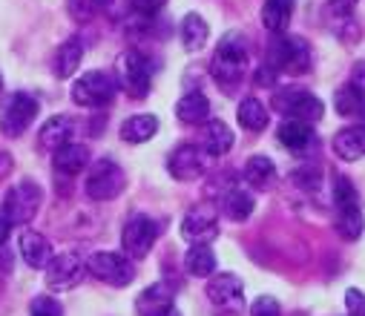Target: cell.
<instances>
[{
	"label": "cell",
	"instance_id": "1",
	"mask_svg": "<svg viewBox=\"0 0 365 316\" xmlns=\"http://www.w3.org/2000/svg\"><path fill=\"white\" fill-rule=\"evenodd\" d=\"M245 69H247V44L239 32H227L216 46V55L210 61V72H213L216 83L225 92H230L242 81Z\"/></svg>",
	"mask_w": 365,
	"mask_h": 316
},
{
	"label": "cell",
	"instance_id": "2",
	"mask_svg": "<svg viewBox=\"0 0 365 316\" xmlns=\"http://www.w3.org/2000/svg\"><path fill=\"white\" fill-rule=\"evenodd\" d=\"M267 66L288 75H305L311 69V46L299 35H273L267 44Z\"/></svg>",
	"mask_w": 365,
	"mask_h": 316
},
{
	"label": "cell",
	"instance_id": "3",
	"mask_svg": "<svg viewBox=\"0 0 365 316\" xmlns=\"http://www.w3.org/2000/svg\"><path fill=\"white\" fill-rule=\"evenodd\" d=\"M273 110H279L288 121H302V124H317L325 116V103L311 95L308 89L299 86H285L273 92Z\"/></svg>",
	"mask_w": 365,
	"mask_h": 316
},
{
	"label": "cell",
	"instance_id": "4",
	"mask_svg": "<svg viewBox=\"0 0 365 316\" xmlns=\"http://www.w3.org/2000/svg\"><path fill=\"white\" fill-rule=\"evenodd\" d=\"M118 92V83H115V75L104 72V69H93V72H83L75 83H72V101L78 107H86V110H101V107H110L113 98Z\"/></svg>",
	"mask_w": 365,
	"mask_h": 316
},
{
	"label": "cell",
	"instance_id": "5",
	"mask_svg": "<svg viewBox=\"0 0 365 316\" xmlns=\"http://www.w3.org/2000/svg\"><path fill=\"white\" fill-rule=\"evenodd\" d=\"M41 201H43V190L32 178H21L4 195V204H0V210H4V216L9 219L12 228H21V225H29L38 216Z\"/></svg>",
	"mask_w": 365,
	"mask_h": 316
},
{
	"label": "cell",
	"instance_id": "6",
	"mask_svg": "<svg viewBox=\"0 0 365 316\" xmlns=\"http://www.w3.org/2000/svg\"><path fill=\"white\" fill-rule=\"evenodd\" d=\"M115 83L124 86L130 98H147L153 89V63L147 61V55H141L138 49L121 52Z\"/></svg>",
	"mask_w": 365,
	"mask_h": 316
},
{
	"label": "cell",
	"instance_id": "7",
	"mask_svg": "<svg viewBox=\"0 0 365 316\" xmlns=\"http://www.w3.org/2000/svg\"><path fill=\"white\" fill-rule=\"evenodd\" d=\"M38 116V101L29 92H12L0 103V133L6 138H21Z\"/></svg>",
	"mask_w": 365,
	"mask_h": 316
},
{
	"label": "cell",
	"instance_id": "8",
	"mask_svg": "<svg viewBox=\"0 0 365 316\" xmlns=\"http://www.w3.org/2000/svg\"><path fill=\"white\" fill-rule=\"evenodd\" d=\"M124 187H127V175L110 158H101V161H96L93 167H89V175H86V184H83L86 195L93 201H113L124 193Z\"/></svg>",
	"mask_w": 365,
	"mask_h": 316
},
{
	"label": "cell",
	"instance_id": "9",
	"mask_svg": "<svg viewBox=\"0 0 365 316\" xmlns=\"http://www.w3.org/2000/svg\"><path fill=\"white\" fill-rule=\"evenodd\" d=\"M86 270L93 273L98 282L113 285V287H127L135 279V265L124 253H113V250L93 253L86 259Z\"/></svg>",
	"mask_w": 365,
	"mask_h": 316
},
{
	"label": "cell",
	"instance_id": "10",
	"mask_svg": "<svg viewBox=\"0 0 365 316\" xmlns=\"http://www.w3.org/2000/svg\"><path fill=\"white\" fill-rule=\"evenodd\" d=\"M158 233H161L158 222H153V219H150V216H144V213H135V216L124 225V230H121L124 256H127L130 262L144 259V256L153 250V245H155Z\"/></svg>",
	"mask_w": 365,
	"mask_h": 316
},
{
	"label": "cell",
	"instance_id": "11",
	"mask_svg": "<svg viewBox=\"0 0 365 316\" xmlns=\"http://www.w3.org/2000/svg\"><path fill=\"white\" fill-rule=\"evenodd\" d=\"M181 236L193 245H207L219 236V213L213 204H196L181 219Z\"/></svg>",
	"mask_w": 365,
	"mask_h": 316
},
{
	"label": "cell",
	"instance_id": "12",
	"mask_svg": "<svg viewBox=\"0 0 365 316\" xmlns=\"http://www.w3.org/2000/svg\"><path fill=\"white\" fill-rule=\"evenodd\" d=\"M43 270H46V285H49V290H69V287H75V285L83 279V273H86V259H81L75 250L58 253V256L49 259V265H46Z\"/></svg>",
	"mask_w": 365,
	"mask_h": 316
},
{
	"label": "cell",
	"instance_id": "13",
	"mask_svg": "<svg viewBox=\"0 0 365 316\" xmlns=\"http://www.w3.org/2000/svg\"><path fill=\"white\" fill-rule=\"evenodd\" d=\"M207 299L216 307L236 313V310H242V302H245V285L236 273H216L207 282Z\"/></svg>",
	"mask_w": 365,
	"mask_h": 316
},
{
	"label": "cell",
	"instance_id": "14",
	"mask_svg": "<svg viewBox=\"0 0 365 316\" xmlns=\"http://www.w3.org/2000/svg\"><path fill=\"white\" fill-rule=\"evenodd\" d=\"M167 170L175 181H193L205 173V153L196 144H178L167 158Z\"/></svg>",
	"mask_w": 365,
	"mask_h": 316
},
{
	"label": "cell",
	"instance_id": "15",
	"mask_svg": "<svg viewBox=\"0 0 365 316\" xmlns=\"http://www.w3.org/2000/svg\"><path fill=\"white\" fill-rule=\"evenodd\" d=\"M175 310V290L164 282H155L144 287L135 299V313L138 316H170Z\"/></svg>",
	"mask_w": 365,
	"mask_h": 316
},
{
	"label": "cell",
	"instance_id": "16",
	"mask_svg": "<svg viewBox=\"0 0 365 316\" xmlns=\"http://www.w3.org/2000/svg\"><path fill=\"white\" fill-rule=\"evenodd\" d=\"M277 138L294 156H308L311 150H317V133H314L311 124H302V121H288L285 118L277 130Z\"/></svg>",
	"mask_w": 365,
	"mask_h": 316
},
{
	"label": "cell",
	"instance_id": "17",
	"mask_svg": "<svg viewBox=\"0 0 365 316\" xmlns=\"http://www.w3.org/2000/svg\"><path fill=\"white\" fill-rule=\"evenodd\" d=\"M18 245H21V259H24L32 270H43V267L49 265V259H52V245H49V239H46L43 233H38V230H24Z\"/></svg>",
	"mask_w": 365,
	"mask_h": 316
},
{
	"label": "cell",
	"instance_id": "18",
	"mask_svg": "<svg viewBox=\"0 0 365 316\" xmlns=\"http://www.w3.org/2000/svg\"><path fill=\"white\" fill-rule=\"evenodd\" d=\"M52 167L58 175H66V178L81 175L89 167V150L83 144H66L52 153Z\"/></svg>",
	"mask_w": 365,
	"mask_h": 316
},
{
	"label": "cell",
	"instance_id": "19",
	"mask_svg": "<svg viewBox=\"0 0 365 316\" xmlns=\"http://www.w3.org/2000/svg\"><path fill=\"white\" fill-rule=\"evenodd\" d=\"M334 153L342 161H359L365 156V124H354V127H342L334 136Z\"/></svg>",
	"mask_w": 365,
	"mask_h": 316
},
{
	"label": "cell",
	"instance_id": "20",
	"mask_svg": "<svg viewBox=\"0 0 365 316\" xmlns=\"http://www.w3.org/2000/svg\"><path fill=\"white\" fill-rule=\"evenodd\" d=\"M72 133H75V121L69 116H52L41 127V147L55 153V150L72 144Z\"/></svg>",
	"mask_w": 365,
	"mask_h": 316
},
{
	"label": "cell",
	"instance_id": "21",
	"mask_svg": "<svg viewBox=\"0 0 365 316\" xmlns=\"http://www.w3.org/2000/svg\"><path fill=\"white\" fill-rule=\"evenodd\" d=\"M294 6H297V0H264V6H262V24H264V29L273 32V35L288 32Z\"/></svg>",
	"mask_w": 365,
	"mask_h": 316
},
{
	"label": "cell",
	"instance_id": "22",
	"mask_svg": "<svg viewBox=\"0 0 365 316\" xmlns=\"http://www.w3.org/2000/svg\"><path fill=\"white\" fill-rule=\"evenodd\" d=\"M242 175L253 190H270L277 184V164H273L267 156H250Z\"/></svg>",
	"mask_w": 365,
	"mask_h": 316
},
{
	"label": "cell",
	"instance_id": "23",
	"mask_svg": "<svg viewBox=\"0 0 365 316\" xmlns=\"http://www.w3.org/2000/svg\"><path fill=\"white\" fill-rule=\"evenodd\" d=\"M175 116H178V121H185V124H205L210 118V101H207V95L187 92L185 98H178Z\"/></svg>",
	"mask_w": 365,
	"mask_h": 316
},
{
	"label": "cell",
	"instance_id": "24",
	"mask_svg": "<svg viewBox=\"0 0 365 316\" xmlns=\"http://www.w3.org/2000/svg\"><path fill=\"white\" fill-rule=\"evenodd\" d=\"M81 58H83V44L78 38H69L58 46L55 52V61H52V69H55V78L66 81L75 75V69L81 66Z\"/></svg>",
	"mask_w": 365,
	"mask_h": 316
},
{
	"label": "cell",
	"instance_id": "25",
	"mask_svg": "<svg viewBox=\"0 0 365 316\" xmlns=\"http://www.w3.org/2000/svg\"><path fill=\"white\" fill-rule=\"evenodd\" d=\"M202 147H205V153L213 156V158L230 153V147H233V130H230L225 121H219V118L207 121V124H205V136H202Z\"/></svg>",
	"mask_w": 365,
	"mask_h": 316
},
{
	"label": "cell",
	"instance_id": "26",
	"mask_svg": "<svg viewBox=\"0 0 365 316\" xmlns=\"http://www.w3.org/2000/svg\"><path fill=\"white\" fill-rule=\"evenodd\" d=\"M155 133H158V118L150 116V113L130 116V118L121 124V141H127V144H144V141H150Z\"/></svg>",
	"mask_w": 365,
	"mask_h": 316
},
{
	"label": "cell",
	"instance_id": "27",
	"mask_svg": "<svg viewBox=\"0 0 365 316\" xmlns=\"http://www.w3.org/2000/svg\"><path fill=\"white\" fill-rule=\"evenodd\" d=\"M207 38H210V26L199 12H190L185 21H181V46H185L187 52L205 49Z\"/></svg>",
	"mask_w": 365,
	"mask_h": 316
},
{
	"label": "cell",
	"instance_id": "28",
	"mask_svg": "<svg viewBox=\"0 0 365 316\" xmlns=\"http://www.w3.org/2000/svg\"><path fill=\"white\" fill-rule=\"evenodd\" d=\"M185 270L196 279L213 276L216 273V253L210 250V245H190V250L185 253Z\"/></svg>",
	"mask_w": 365,
	"mask_h": 316
},
{
	"label": "cell",
	"instance_id": "29",
	"mask_svg": "<svg viewBox=\"0 0 365 316\" xmlns=\"http://www.w3.org/2000/svg\"><path fill=\"white\" fill-rule=\"evenodd\" d=\"M236 118H239V124L245 127V130H250V133H262L264 127H267V107L259 101V98H245L242 103H239V110H236Z\"/></svg>",
	"mask_w": 365,
	"mask_h": 316
},
{
	"label": "cell",
	"instance_id": "30",
	"mask_svg": "<svg viewBox=\"0 0 365 316\" xmlns=\"http://www.w3.org/2000/svg\"><path fill=\"white\" fill-rule=\"evenodd\" d=\"M222 210H225V216H227V219H233V222H245V219H250V213H253V195H250L247 190L233 187V190L225 193V198H222Z\"/></svg>",
	"mask_w": 365,
	"mask_h": 316
},
{
	"label": "cell",
	"instance_id": "31",
	"mask_svg": "<svg viewBox=\"0 0 365 316\" xmlns=\"http://www.w3.org/2000/svg\"><path fill=\"white\" fill-rule=\"evenodd\" d=\"M336 233L345 239V242H356L365 230V219H362V210L359 207H342L336 210V222H334Z\"/></svg>",
	"mask_w": 365,
	"mask_h": 316
},
{
	"label": "cell",
	"instance_id": "32",
	"mask_svg": "<svg viewBox=\"0 0 365 316\" xmlns=\"http://www.w3.org/2000/svg\"><path fill=\"white\" fill-rule=\"evenodd\" d=\"M334 110H336L342 118L362 116V113H365V98H362L351 83H345V86H339V89L334 92Z\"/></svg>",
	"mask_w": 365,
	"mask_h": 316
},
{
	"label": "cell",
	"instance_id": "33",
	"mask_svg": "<svg viewBox=\"0 0 365 316\" xmlns=\"http://www.w3.org/2000/svg\"><path fill=\"white\" fill-rule=\"evenodd\" d=\"M331 195H334V207H336V210H342V207H359L356 187L351 184L348 175H334V181H331Z\"/></svg>",
	"mask_w": 365,
	"mask_h": 316
},
{
	"label": "cell",
	"instance_id": "34",
	"mask_svg": "<svg viewBox=\"0 0 365 316\" xmlns=\"http://www.w3.org/2000/svg\"><path fill=\"white\" fill-rule=\"evenodd\" d=\"M66 9L72 15V21L86 24L104 9V0H66Z\"/></svg>",
	"mask_w": 365,
	"mask_h": 316
},
{
	"label": "cell",
	"instance_id": "35",
	"mask_svg": "<svg viewBox=\"0 0 365 316\" xmlns=\"http://www.w3.org/2000/svg\"><path fill=\"white\" fill-rule=\"evenodd\" d=\"M294 181H297V184H299L305 193H317V190L322 187L325 175H322V170H319L317 164H305V167L294 170Z\"/></svg>",
	"mask_w": 365,
	"mask_h": 316
},
{
	"label": "cell",
	"instance_id": "36",
	"mask_svg": "<svg viewBox=\"0 0 365 316\" xmlns=\"http://www.w3.org/2000/svg\"><path fill=\"white\" fill-rule=\"evenodd\" d=\"M29 316H63V305H61L55 296L43 293V296H35V299H32Z\"/></svg>",
	"mask_w": 365,
	"mask_h": 316
},
{
	"label": "cell",
	"instance_id": "37",
	"mask_svg": "<svg viewBox=\"0 0 365 316\" xmlns=\"http://www.w3.org/2000/svg\"><path fill=\"white\" fill-rule=\"evenodd\" d=\"M250 316H282V307L273 296H259L250 305Z\"/></svg>",
	"mask_w": 365,
	"mask_h": 316
},
{
	"label": "cell",
	"instance_id": "38",
	"mask_svg": "<svg viewBox=\"0 0 365 316\" xmlns=\"http://www.w3.org/2000/svg\"><path fill=\"white\" fill-rule=\"evenodd\" d=\"M345 307H348V316H365V293L359 287H348L345 290Z\"/></svg>",
	"mask_w": 365,
	"mask_h": 316
},
{
	"label": "cell",
	"instance_id": "39",
	"mask_svg": "<svg viewBox=\"0 0 365 316\" xmlns=\"http://www.w3.org/2000/svg\"><path fill=\"white\" fill-rule=\"evenodd\" d=\"M253 81H256V86H277V81H279V72L277 69H270L267 63H262L259 69H256V75H253Z\"/></svg>",
	"mask_w": 365,
	"mask_h": 316
},
{
	"label": "cell",
	"instance_id": "40",
	"mask_svg": "<svg viewBox=\"0 0 365 316\" xmlns=\"http://www.w3.org/2000/svg\"><path fill=\"white\" fill-rule=\"evenodd\" d=\"M362 98H365V61H359L356 66H354V72H351V81H348Z\"/></svg>",
	"mask_w": 365,
	"mask_h": 316
},
{
	"label": "cell",
	"instance_id": "41",
	"mask_svg": "<svg viewBox=\"0 0 365 316\" xmlns=\"http://www.w3.org/2000/svg\"><path fill=\"white\" fill-rule=\"evenodd\" d=\"M164 4H167V0H133V6H135L138 12H144V15H153V12H158Z\"/></svg>",
	"mask_w": 365,
	"mask_h": 316
},
{
	"label": "cell",
	"instance_id": "42",
	"mask_svg": "<svg viewBox=\"0 0 365 316\" xmlns=\"http://www.w3.org/2000/svg\"><path fill=\"white\" fill-rule=\"evenodd\" d=\"M12 170H15V158H12L9 153L0 150V181L9 178V175H12Z\"/></svg>",
	"mask_w": 365,
	"mask_h": 316
},
{
	"label": "cell",
	"instance_id": "43",
	"mask_svg": "<svg viewBox=\"0 0 365 316\" xmlns=\"http://www.w3.org/2000/svg\"><path fill=\"white\" fill-rule=\"evenodd\" d=\"M9 233H12V225H9V219L4 216V210H0V245L9 239Z\"/></svg>",
	"mask_w": 365,
	"mask_h": 316
},
{
	"label": "cell",
	"instance_id": "44",
	"mask_svg": "<svg viewBox=\"0 0 365 316\" xmlns=\"http://www.w3.org/2000/svg\"><path fill=\"white\" fill-rule=\"evenodd\" d=\"M0 92H4V72H0Z\"/></svg>",
	"mask_w": 365,
	"mask_h": 316
}]
</instances>
